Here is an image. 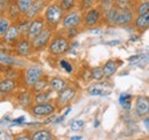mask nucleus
<instances>
[{
  "mask_svg": "<svg viewBox=\"0 0 149 140\" xmlns=\"http://www.w3.org/2000/svg\"><path fill=\"white\" fill-rule=\"evenodd\" d=\"M64 16V12L61 9V7L58 6L57 2L49 4L45 7L42 18L46 22V25L53 30H56L58 28V25L62 22V18Z\"/></svg>",
  "mask_w": 149,
  "mask_h": 140,
  "instance_id": "1",
  "label": "nucleus"
},
{
  "mask_svg": "<svg viewBox=\"0 0 149 140\" xmlns=\"http://www.w3.org/2000/svg\"><path fill=\"white\" fill-rule=\"evenodd\" d=\"M70 44H71V41L63 34L53 35L48 46H47V51L49 53V55L58 57V56H62L69 52Z\"/></svg>",
  "mask_w": 149,
  "mask_h": 140,
  "instance_id": "2",
  "label": "nucleus"
},
{
  "mask_svg": "<svg viewBox=\"0 0 149 140\" xmlns=\"http://www.w3.org/2000/svg\"><path fill=\"white\" fill-rule=\"evenodd\" d=\"M102 23H103V13L99 5H95L93 7L83 12L81 25L85 29H88V30L95 29L99 25H101Z\"/></svg>",
  "mask_w": 149,
  "mask_h": 140,
  "instance_id": "3",
  "label": "nucleus"
},
{
  "mask_svg": "<svg viewBox=\"0 0 149 140\" xmlns=\"http://www.w3.org/2000/svg\"><path fill=\"white\" fill-rule=\"evenodd\" d=\"M54 34H55V30L46 27L39 35H37L31 40V45L33 47V51L38 53L42 52L44 50H46Z\"/></svg>",
  "mask_w": 149,
  "mask_h": 140,
  "instance_id": "4",
  "label": "nucleus"
},
{
  "mask_svg": "<svg viewBox=\"0 0 149 140\" xmlns=\"http://www.w3.org/2000/svg\"><path fill=\"white\" fill-rule=\"evenodd\" d=\"M57 107L54 102H32V105L29 107L30 114L38 117H46L52 114H55Z\"/></svg>",
  "mask_w": 149,
  "mask_h": 140,
  "instance_id": "5",
  "label": "nucleus"
},
{
  "mask_svg": "<svg viewBox=\"0 0 149 140\" xmlns=\"http://www.w3.org/2000/svg\"><path fill=\"white\" fill-rule=\"evenodd\" d=\"M81 18H83V12L79 9H72L68 13H64V16L61 22L62 29L79 28L81 25Z\"/></svg>",
  "mask_w": 149,
  "mask_h": 140,
  "instance_id": "6",
  "label": "nucleus"
},
{
  "mask_svg": "<svg viewBox=\"0 0 149 140\" xmlns=\"http://www.w3.org/2000/svg\"><path fill=\"white\" fill-rule=\"evenodd\" d=\"M13 47L17 57H30L36 53L31 45V40L28 37H19Z\"/></svg>",
  "mask_w": 149,
  "mask_h": 140,
  "instance_id": "7",
  "label": "nucleus"
},
{
  "mask_svg": "<svg viewBox=\"0 0 149 140\" xmlns=\"http://www.w3.org/2000/svg\"><path fill=\"white\" fill-rule=\"evenodd\" d=\"M42 75H45V71L40 66H37V64L29 66L28 68H25L24 72H23L24 84L26 85V88H30Z\"/></svg>",
  "mask_w": 149,
  "mask_h": 140,
  "instance_id": "8",
  "label": "nucleus"
},
{
  "mask_svg": "<svg viewBox=\"0 0 149 140\" xmlns=\"http://www.w3.org/2000/svg\"><path fill=\"white\" fill-rule=\"evenodd\" d=\"M57 97L55 99V106L57 108H61L63 109L65 106H68L76 97V93H77V90L70 85H68L67 88H64L62 91L57 92Z\"/></svg>",
  "mask_w": 149,
  "mask_h": 140,
  "instance_id": "9",
  "label": "nucleus"
},
{
  "mask_svg": "<svg viewBox=\"0 0 149 140\" xmlns=\"http://www.w3.org/2000/svg\"><path fill=\"white\" fill-rule=\"evenodd\" d=\"M46 22L42 18V15H38L36 18H33L32 20H30L29 22V29H28V35L26 37L32 40L37 35H39L45 28H46Z\"/></svg>",
  "mask_w": 149,
  "mask_h": 140,
  "instance_id": "10",
  "label": "nucleus"
},
{
  "mask_svg": "<svg viewBox=\"0 0 149 140\" xmlns=\"http://www.w3.org/2000/svg\"><path fill=\"white\" fill-rule=\"evenodd\" d=\"M135 18L133 9H118V16L116 21V27H129L132 25Z\"/></svg>",
  "mask_w": 149,
  "mask_h": 140,
  "instance_id": "11",
  "label": "nucleus"
},
{
  "mask_svg": "<svg viewBox=\"0 0 149 140\" xmlns=\"http://www.w3.org/2000/svg\"><path fill=\"white\" fill-rule=\"evenodd\" d=\"M132 25H133L135 32H138L139 35L145 34L149 28V13L135 15Z\"/></svg>",
  "mask_w": 149,
  "mask_h": 140,
  "instance_id": "12",
  "label": "nucleus"
},
{
  "mask_svg": "<svg viewBox=\"0 0 149 140\" xmlns=\"http://www.w3.org/2000/svg\"><path fill=\"white\" fill-rule=\"evenodd\" d=\"M135 114L139 117H145L149 114V99L146 95H138L135 98Z\"/></svg>",
  "mask_w": 149,
  "mask_h": 140,
  "instance_id": "13",
  "label": "nucleus"
},
{
  "mask_svg": "<svg viewBox=\"0 0 149 140\" xmlns=\"http://www.w3.org/2000/svg\"><path fill=\"white\" fill-rule=\"evenodd\" d=\"M19 31L17 29V25L16 23H12L8 28V30L6 31V34L3 35V37L1 38L3 40V43H6L7 45L9 46H14L15 43L19 39Z\"/></svg>",
  "mask_w": 149,
  "mask_h": 140,
  "instance_id": "14",
  "label": "nucleus"
},
{
  "mask_svg": "<svg viewBox=\"0 0 149 140\" xmlns=\"http://www.w3.org/2000/svg\"><path fill=\"white\" fill-rule=\"evenodd\" d=\"M46 7V1L45 0H32V4L29 8V10L23 15V18H28V20H32L38 15H40V13L42 12V9Z\"/></svg>",
  "mask_w": 149,
  "mask_h": 140,
  "instance_id": "15",
  "label": "nucleus"
},
{
  "mask_svg": "<svg viewBox=\"0 0 149 140\" xmlns=\"http://www.w3.org/2000/svg\"><path fill=\"white\" fill-rule=\"evenodd\" d=\"M123 64L122 60H108L103 66H102V70H103V76L106 79L111 78L112 76L117 72L118 68Z\"/></svg>",
  "mask_w": 149,
  "mask_h": 140,
  "instance_id": "16",
  "label": "nucleus"
},
{
  "mask_svg": "<svg viewBox=\"0 0 149 140\" xmlns=\"http://www.w3.org/2000/svg\"><path fill=\"white\" fill-rule=\"evenodd\" d=\"M111 90L108 88V86L106 84H102L100 82L92 84L87 88V93L92 97H102V95H108L110 94Z\"/></svg>",
  "mask_w": 149,
  "mask_h": 140,
  "instance_id": "17",
  "label": "nucleus"
},
{
  "mask_svg": "<svg viewBox=\"0 0 149 140\" xmlns=\"http://www.w3.org/2000/svg\"><path fill=\"white\" fill-rule=\"evenodd\" d=\"M17 88V82L13 78H3L0 80V93L8 95Z\"/></svg>",
  "mask_w": 149,
  "mask_h": 140,
  "instance_id": "18",
  "label": "nucleus"
},
{
  "mask_svg": "<svg viewBox=\"0 0 149 140\" xmlns=\"http://www.w3.org/2000/svg\"><path fill=\"white\" fill-rule=\"evenodd\" d=\"M68 85H69L68 80L60 77V76H55V77H52L48 79V86L54 92H60L64 88H67Z\"/></svg>",
  "mask_w": 149,
  "mask_h": 140,
  "instance_id": "19",
  "label": "nucleus"
},
{
  "mask_svg": "<svg viewBox=\"0 0 149 140\" xmlns=\"http://www.w3.org/2000/svg\"><path fill=\"white\" fill-rule=\"evenodd\" d=\"M6 16L12 21V23H16V22H19V20L23 18V15L21 14V12H19V7H17L15 1L10 2V5H9L7 12H6Z\"/></svg>",
  "mask_w": 149,
  "mask_h": 140,
  "instance_id": "20",
  "label": "nucleus"
},
{
  "mask_svg": "<svg viewBox=\"0 0 149 140\" xmlns=\"http://www.w3.org/2000/svg\"><path fill=\"white\" fill-rule=\"evenodd\" d=\"M30 139L32 140H53L55 139L53 132L48 129H39L37 131L32 132Z\"/></svg>",
  "mask_w": 149,
  "mask_h": 140,
  "instance_id": "21",
  "label": "nucleus"
},
{
  "mask_svg": "<svg viewBox=\"0 0 149 140\" xmlns=\"http://www.w3.org/2000/svg\"><path fill=\"white\" fill-rule=\"evenodd\" d=\"M0 63L6 64V66H19V67L24 64L21 59L16 57V56L8 55L3 52H0Z\"/></svg>",
  "mask_w": 149,
  "mask_h": 140,
  "instance_id": "22",
  "label": "nucleus"
},
{
  "mask_svg": "<svg viewBox=\"0 0 149 140\" xmlns=\"http://www.w3.org/2000/svg\"><path fill=\"white\" fill-rule=\"evenodd\" d=\"M17 102L23 109H28L33 102V94L31 92H21L17 95Z\"/></svg>",
  "mask_w": 149,
  "mask_h": 140,
  "instance_id": "23",
  "label": "nucleus"
},
{
  "mask_svg": "<svg viewBox=\"0 0 149 140\" xmlns=\"http://www.w3.org/2000/svg\"><path fill=\"white\" fill-rule=\"evenodd\" d=\"M48 79L49 78L46 75H42L37 82L30 88V92L32 94H35V93H38V92H41V91L46 90V88H48Z\"/></svg>",
  "mask_w": 149,
  "mask_h": 140,
  "instance_id": "24",
  "label": "nucleus"
},
{
  "mask_svg": "<svg viewBox=\"0 0 149 140\" xmlns=\"http://www.w3.org/2000/svg\"><path fill=\"white\" fill-rule=\"evenodd\" d=\"M112 4L118 9H133L134 10L136 0H113Z\"/></svg>",
  "mask_w": 149,
  "mask_h": 140,
  "instance_id": "25",
  "label": "nucleus"
},
{
  "mask_svg": "<svg viewBox=\"0 0 149 140\" xmlns=\"http://www.w3.org/2000/svg\"><path fill=\"white\" fill-rule=\"evenodd\" d=\"M132 99L133 97L129 93H122L119 95V104L125 110H130L132 108Z\"/></svg>",
  "mask_w": 149,
  "mask_h": 140,
  "instance_id": "26",
  "label": "nucleus"
},
{
  "mask_svg": "<svg viewBox=\"0 0 149 140\" xmlns=\"http://www.w3.org/2000/svg\"><path fill=\"white\" fill-rule=\"evenodd\" d=\"M57 4H58V6L61 7V9L64 13H68V12H70V10L76 8L77 0H58Z\"/></svg>",
  "mask_w": 149,
  "mask_h": 140,
  "instance_id": "27",
  "label": "nucleus"
},
{
  "mask_svg": "<svg viewBox=\"0 0 149 140\" xmlns=\"http://www.w3.org/2000/svg\"><path fill=\"white\" fill-rule=\"evenodd\" d=\"M29 22H30V20H28L25 18H22L19 22H16V25H17V29H19L21 37H26V35H28Z\"/></svg>",
  "mask_w": 149,
  "mask_h": 140,
  "instance_id": "28",
  "label": "nucleus"
},
{
  "mask_svg": "<svg viewBox=\"0 0 149 140\" xmlns=\"http://www.w3.org/2000/svg\"><path fill=\"white\" fill-rule=\"evenodd\" d=\"M51 101V93L46 90L33 94V102H48Z\"/></svg>",
  "mask_w": 149,
  "mask_h": 140,
  "instance_id": "29",
  "label": "nucleus"
},
{
  "mask_svg": "<svg viewBox=\"0 0 149 140\" xmlns=\"http://www.w3.org/2000/svg\"><path fill=\"white\" fill-rule=\"evenodd\" d=\"M134 13L135 15L149 13V1H136L134 7Z\"/></svg>",
  "mask_w": 149,
  "mask_h": 140,
  "instance_id": "30",
  "label": "nucleus"
},
{
  "mask_svg": "<svg viewBox=\"0 0 149 140\" xmlns=\"http://www.w3.org/2000/svg\"><path fill=\"white\" fill-rule=\"evenodd\" d=\"M10 24H12V21L6 15H0V39L6 34Z\"/></svg>",
  "mask_w": 149,
  "mask_h": 140,
  "instance_id": "31",
  "label": "nucleus"
},
{
  "mask_svg": "<svg viewBox=\"0 0 149 140\" xmlns=\"http://www.w3.org/2000/svg\"><path fill=\"white\" fill-rule=\"evenodd\" d=\"M15 2L17 5V7H19L21 14L24 15L29 10V8H30V6L32 4V0H15Z\"/></svg>",
  "mask_w": 149,
  "mask_h": 140,
  "instance_id": "32",
  "label": "nucleus"
},
{
  "mask_svg": "<svg viewBox=\"0 0 149 140\" xmlns=\"http://www.w3.org/2000/svg\"><path fill=\"white\" fill-rule=\"evenodd\" d=\"M90 74H91V78L95 82H100V80H102L104 78L102 67H94L93 69L91 70Z\"/></svg>",
  "mask_w": 149,
  "mask_h": 140,
  "instance_id": "33",
  "label": "nucleus"
},
{
  "mask_svg": "<svg viewBox=\"0 0 149 140\" xmlns=\"http://www.w3.org/2000/svg\"><path fill=\"white\" fill-rule=\"evenodd\" d=\"M58 64H60V67H61L62 69L64 70L65 72H68V74H71V72L74 71V67H72V64H71L68 60L61 59V60L58 61Z\"/></svg>",
  "mask_w": 149,
  "mask_h": 140,
  "instance_id": "34",
  "label": "nucleus"
},
{
  "mask_svg": "<svg viewBox=\"0 0 149 140\" xmlns=\"http://www.w3.org/2000/svg\"><path fill=\"white\" fill-rule=\"evenodd\" d=\"M78 30H79V28H71V29H63V31L65 32V35L63 34V35L65 36L70 41L77 37L78 35Z\"/></svg>",
  "mask_w": 149,
  "mask_h": 140,
  "instance_id": "35",
  "label": "nucleus"
},
{
  "mask_svg": "<svg viewBox=\"0 0 149 140\" xmlns=\"http://www.w3.org/2000/svg\"><path fill=\"white\" fill-rule=\"evenodd\" d=\"M95 5H96V0H81L80 1V9L79 10L84 12V10L93 7Z\"/></svg>",
  "mask_w": 149,
  "mask_h": 140,
  "instance_id": "36",
  "label": "nucleus"
},
{
  "mask_svg": "<svg viewBox=\"0 0 149 140\" xmlns=\"http://www.w3.org/2000/svg\"><path fill=\"white\" fill-rule=\"evenodd\" d=\"M85 125V122L83 120H74L70 124V129L72 131H80Z\"/></svg>",
  "mask_w": 149,
  "mask_h": 140,
  "instance_id": "37",
  "label": "nucleus"
},
{
  "mask_svg": "<svg viewBox=\"0 0 149 140\" xmlns=\"http://www.w3.org/2000/svg\"><path fill=\"white\" fill-rule=\"evenodd\" d=\"M13 0H0V15H6V12Z\"/></svg>",
  "mask_w": 149,
  "mask_h": 140,
  "instance_id": "38",
  "label": "nucleus"
},
{
  "mask_svg": "<svg viewBox=\"0 0 149 140\" xmlns=\"http://www.w3.org/2000/svg\"><path fill=\"white\" fill-rule=\"evenodd\" d=\"M12 122H13V124H15V125H22V124H24V122H25V117L24 116H19V118L13 120Z\"/></svg>",
  "mask_w": 149,
  "mask_h": 140,
  "instance_id": "39",
  "label": "nucleus"
},
{
  "mask_svg": "<svg viewBox=\"0 0 149 140\" xmlns=\"http://www.w3.org/2000/svg\"><path fill=\"white\" fill-rule=\"evenodd\" d=\"M113 0H96L97 5H103V4H112Z\"/></svg>",
  "mask_w": 149,
  "mask_h": 140,
  "instance_id": "40",
  "label": "nucleus"
},
{
  "mask_svg": "<svg viewBox=\"0 0 149 140\" xmlns=\"http://www.w3.org/2000/svg\"><path fill=\"white\" fill-rule=\"evenodd\" d=\"M120 41L119 40H111V41H107V45L109 46H115V45H119Z\"/></svg>",
  "mask_w": 149,
  "mask_h": 140,
  "instance_id": "41",
  "label": "nucleus"
},
{
  "mask_svg": "<svg viewBox=\"0 0 149 140\" xmlns=\"http://www.w3.org/2000/svg\"><path fill=\"white\" fill-rule=\"evenodd\" d=\"M143 118H145V126H146V129L148 130V129H149V117H148V115H147V116H145Z\"/></svg>",
  "mask_w": 149,
  "mask_h": 140,
  "instance_id": "42",
  "label": "nucleus"
},
{
  "mask_svg": "<svg viewBox=\"0 0 149 140\" xmlns=\"http://www.w3.org/2000/svg\"><path fill=\"white\" fill-rule=\"evenodd\" d=\"M83 137L81 136H74V137H70V140H81Z\"/></svg>",
  "mask_w": 149,
  "mask_h": 140,
  "instance_id": "43",
  "label": "nucleus"
},
{
  "mask_svg": "<svg viewBox=\"0 0 149 140\" xmlns=\"http://www.w3.org/2000/svg\"><path fill=\"white\" fill-rule=\"evenodd\" d=\"M136 1H149V0H136Z\"/></svg>",
  "mask_w": 149,
  "mask_h": 140,
  "instance_id": "44",
  "label": "nucleus"
},
{
  "mask_svg": "<svg viewBox=\"0 0 149 140\" xmlns=\"http://www.w3.org/2000/svg\"><path fill=\"white\" fill-rule=\"evenodd\" d=\"M0 134H1V132H0Z\"/></svg>",
  "mask_w": 149,
  "mask_h": 140,
  "instance_id": "45",
  "label": "nucleus"
},
{
  "mask_svg": "<svg viewBox=\"0 0 149 140\" xmlns=\"http://www.w3.org/2000/svg\"><path fill=\"white\" fill-rule=\"evenodd\" d=\"M13 1H15V0H13Z\"/></svg>",
  "mask_w": 149,
  "mask_h": 140,
  "instance_id": "46",
  "label": "nucleus"
}]
</instances>
